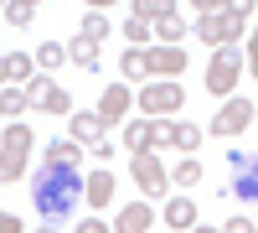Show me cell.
Returning a JSON list of instances; mask_svg holds the SVG:
<instances>
[{
    "mask_svg": "<svg viewBox=\"0 0 258 233\" xmlns=\"http://www.w3.org/2000/svg\"><path fill=\"white\" fill-rule=\"evenodd\" d=\"M31 202H36V213L47 218V228H52V223H62L83 202V176L68 171V166H41L36 187H31Z\"/></svg>",
    "mask_w": 258,
    "mask_h": 233,
    "instance_id": "6da1fadb",
    "label": "cell"
},
{
    "mask_svg": "<svg viewBox=\"0 0 258 233\" xmlns=\"http://www.w3.org/2000/svg\"><path fill=\"white\" fill-rule=\"evenodd\" d=\"M238 78H243V57H238V47L212 52V62H207V94H212V99H232Z\"/></svg>",
    "mask_w": 258,
    "mask_h": 233,
    "instance_id": "7a4b0ae2",
    "label": "cell"
},
{
    "mask_svg": "<svg viewBox=\"0 0 258 233\" xmlns=\"http://www.w3.org/2000/svg\"><path fill=\"white\" fill-rule=\"evenodd\" d=\"M129 176H135V187L145 192V202H155L170 192V176H165V166L155 151H145V156H129Z\"/></svg>",
    "mask_w": 258,
    "mask_h": 233,
    "instance_id": "3957f363",
    "label": "cell"
},
{
    "mask_svg": "<svg viewBox=\"0 0 258 233\" xmlns=\"http://www.w3.org/2000/svg\"><path fill=\"white\" fill-rule=\"evenodd\" d=\"M181 104H186L181 83H155V78H150L145 88H140V109H145L150 119H170V114L181 109Z\"/></svg>",
    "mask_w": 258,
    "mask_h": 233,
    "instance_id": "277c9868",
    "label": "cell"
},
{
    "mask_svg": "<svg viewBox=\"0 0 258 233\" xmlns=\"http://www.w3.org/2000/svg\"><path fill=\"white\" fill-rule=\"evenodd\" d=\"M197 36L207 41L212 52H222V47H232V41L243 36V21L232 16V11H222V16H207V21H197Z\"/></svg>",
    "mask_w": 258,
    "mask_h": 233,
    "instance_id": "5b68a950",
    "label": "cell"
},
{
    "mask_svg": "<svg viewBox=\"0 0 258 233\" xmlns=\"http://www.w3.org/2000/svg\"><path fill=\"white\" fill-rule=\"evenodd\" d=\"M253 109L258 104H248V99H227L217 114H212V135H222V140H232V135H243L248 124H253Z\"/></svg>",
    "mask_w": 258,
    "mask_h": 233,
    "instance_id": "8992f818",
    "label": "cell"
},
{
    "mask_svg": "<svg viewBox=\"0 0 258 233\" xmlns=\"http://www.w3.org/2000/svg\"><path fill=\"white\" fill-rule=\"evenodd\" d=\"M145 68H150V78H155V83H181L186 52H181V47H150V52H145Z\"/></svg>",
    "mask_w": 258,
    "mask_h": 233,
    "instance_id": "52a82bcc",
    "label": "cell"
},
{
    "mask_svg": "<svg viewBox=\"0 0 258 233\" xmlns=\"http://www.w3.org/2000/svg\"><path fill=\"white\" fill-rule=\"evenodd\" d=\"M227 166H232V192H238L243 202H258V156L232 151V156H227Z\"/></svg>",
    "mask_w": 258,
    "mask_h": 233,
    "instance_id": "ba28073f",
    "label": "cell"
},
{
    "mask_svg": "<svg viewBox=\"0 0 258 233\" xmlns=\"http://www.w3.org/2000/svg\"><path fill=\"white\" fill-rule=\"evenodd\" d=\"M129 104H135L129 83H109V88H103V99H98V119H103V124H119V119L129 114Z\"/></svg>",
    "mask_w": 258,
    "mask_h": 233,
    "instance_id": "9c48e42d",
    "label": "cell"
},
{
    "mask_svg": "<svg viewBox=\"0 0 258 233\" xmlns=\"http://www.w3.org/2000/svg\"><path fill=\"white\" fill-rule=\"evenodd\" d=\"M150 223H155V207L140 197V202H124V207H119L114 233H150Z\"/></svg>",
    "mask_w": 258,
    "mask_h": 233,
    "instance_id": "30bf717a",
    "label": "cell"
},
{
    "mask_svg": "<svg viewBox=\"0 0 258 233\" xmlns=\"http://www.w3.org/2000/svg\"><path fill=\"white\" fill-rule=\"evenodd\" d=\"M103 130L109 124L98 119V109H73V140L78 145H103Z\"/></svg>",
    "mask_w": 258,
    "mask_h": 233,
    "instance_id": "8fae6325",
    "label": "cell"
},
{
    "mask_svg": "<svg viewBox=\"0 0 258 233\" xmlns=\"http://www.w3.org/2000/svg\"><path fill=\"white\" fill-rule=\"evenodd\" d=\"M83 202H88V207H93V218H98V207H109V202H114V176H109V171L83 176Z\"/></svg>",
    "mask_w": 258,
    "mask_h": 233,
    "instance_id": "7c38bea8",
    "label": "cell"
},
{
    "mask_svg": "<svg viewBox=\"0 0 258 233\" xmlns=\"http://www.w3.org/2000/svg\"><path fill=\"white\" fill-rule=\"evenodd\" d=\"M78 161H83V145L78 140H52L47 156H41V166H68V171H78Z\"/></svg>",
    "mask_w": 258,
    "mask_h": 233,
    "instance_id": "4fadbf2b",
    "label": "cell"
},
{
    "mask_svg": "<svg viewBox=\"0 0 258 233\" xmlns=\"http://www.w3.org/2000/svg\"><path fill=\"white\" fill-rule=\"evenodd\" d=\"M160 218H165V228H197V202L191 197H170Z\"/></svg>",
    "mask_w": 258,
    "mask_h": 233,
    "instance_id": "5bb4252c",
    "label": "cell"
},
{
    "mask_svg": "<svg viewBox=\"0 0 258 233\" xmlns=\"http://www.w3.org/2000/svg\"><path fill=\"white\" fill-rule=\"evenodd\" d=\"M68 62H78V68H88V73H98V41H88V36H73L68 41Z\"/></svg>",
    "mask_w": 258,
    "mask_h": 233,
    "instance_id": "9a60e30c",
    "label": "cell"
},
{
    "mask_svg": "<svg viewBox=\"0 0 258 233\" xmlns=\"http://www.w3.org/2000/svg\"><path fill=\"white\" fill-rule=\"evenodd\" d=\"M26 88H0V114H6V124H21V114H26Z\"/></svg>",
    "mask_w": 258,
    "mask_h": 233,
    "instance_id": "2e32d148",
    "label": "cell"
},
{
    "mask_svg": "<svg viewBox=\"0 0 258 233\" xmlns=\"http://www.w3.org/2000/svg\"><path fill=\"white\" fill-rule=\"evenodd\" d=\"M31 130L26 124H6V135H0V151H16V156H31Z\"/></svg>",
    "mask_w": 258,
    "mask_h": 233,
    "instance_id": "e0dca14e",
    "label": "cell"
},
{
    "mask_svg": "<svg viewBox=\"0 0 258 233\" xmlns=\"http://www.w3.org/2000/svg\"><path fill=\"white\" fill-rule=\"evenodd\" d=\"M170 11H176V6H165V0H135V6H129V16H135V21H145V26H150V21L160 26Z\"/></svg>",
    "mask_w": 258,
    "mask_h": 233,
    "instance_id": "ac0fdd59",
    "label": "cell"
},
{
    "mask_svg": "<svg viewBox=\"0 0 258 233\" xmlns=\"http://www.w3.org/2000/svg\"><path fill=\"white\" fill-rule=\"evenodd\" d=\"M119 68H124V83H140V88L150 83V68H145V52H135V47H129V52L119 57Z\"/></svg>",
    "mask_w": 258,
    "mask_h": 233,
    "instance_id": "d6986e66",
    "label": "cell"
},
{
    "mask_svg": "<svg viewBox=\"0 0 258 233\" xmlns=\"http://www.w3.org/2000/svg\"><path fill=\"white\" fill-rule=\"evenodd\" d=\"M155 36H160V47H181V36H186V21H181V11H170L160 26H155Z\"/></svg>",
    "mask_w": 258,
    "mask_h": 233,
    "instance_id": "ffe728a7",
    "label": "cell"
},
{
    "mask_svg": "<svg viewBox=\"0 0 258 233\" xmlns=\"http://www.w3.org/2000/svg\"><path fill=\"white\" fill-rule=\"evenodd\" d=\"M124 145H129V156H145L150 151V124L145 119H129L124 124Z\"/></svg>",
    "mask_w": 258,
    "mask_h": 233,
    "instance_id": "44dd1931",
    "label": "cell"
},
{
    "mask_svg": "<svg viewBox=\"0 0 258 233\" xmlns=\"http://www.w3.org/2000/svg\"><path fill=\"white\" fill-rule=\"evenodd\" d=\"M109 26H114V21L109 16H103V11H83V36H88V41H103V36H109Z\"/></svg>",
    "mask_w": 258,
    "mask_h": 233,
    "instance_id": "7402d4cb",
    "label": "cell"
},
{
    "mask_svg": "<svg viewBox=\"0 0 258 233\" xmlns=\"http://www.w3.org/2000/svg\"><path fill=\"white\" fill-rule=\"evenodd\" d=\"M62 62H68V47H62V41H41V47H36V68H62Z\"/></svg>",
    "mask_w": 258,
    "mask_h": 233,
    "instance_id": "603a6c76",
    "label": "cell"
},
{
    "mask_svg": "<svg viewBox=\"0 0 258 233\" xmlns=\"http://www.w3.org/2000/svg\"><path fill=\"white\" fill-rule=\"evenodd\" d=\"M21 176H26V156L0 151V187H6V181H21Z\"/></svg>",
    "mask_w": 258,
    "mask_h": 233,
    "instance_id": "cb8c5ba5",
    "label": "cell"
},
{
    "mask_svg": "<svg viewBox=\"0 0 258 233\" xmlns=\"http://www.w3.org/2000/svg\"><path fill=\"white\" fill-rule=\"evenodd\" d=\"M52 88H57V83H52L47 73H36V78L26 83V104H31V109H41V104H47V99H52Z\"/></svg>",
    "mask_w": 258,
    "mask_h": 233,
    "instance_id": "d4e9b609",
    "label": "cell"
},
{
    "mask_svg": "<svg viewBox=\"0 0 258 233\" xmlns=\"http://www.w3.org/2000/svg\"><path fill=\"white\" fill-rule=\"evenodd\" d=\"M197 145H202V130H197V124H186V119H176V151L191 156Z\"/></svg>",
    "mask_w": 258,
    "mask_h": 233,
    "instance_id": "484cf974",
    "label": "cell"
},
{
    "mask_svg": "<svg viewBox=\"0 0 258 233\" xmlns=\"http://www.w3.org/2000/svg\"><path fill=\"white\" fill-rule=\"evenodd\" d=\"M155 145H176V119H150V151Z\"/></svg>",
    "mask_w": 258,
    "mask_h": 233,
    "instance_id": "4316f807",
    "label": "cell"
},
{
    "mask_svg": "<svg viewBox=\"0 0 258 233\" xmlns=\"http://www.w3.org/2000/svg\"><path fill=\"white\" fill-rule=\"evenodd\" d=\"M0 16H6L11 26H31V16H36V6H31V0H11V6L0 11Z\"/></svg>",
    "mask_w": 258,
    "mask_h": 233,
    "instance_id": "83f0119b",
    "label": "cell"
},
{
    "mask_svg": "<svg viewBox=\"0 0 258 233\" xmlns=\"http://www.w3.org/2000/svg\"><path fill=\"white\" fill-rule=\"evenodd\" d=\"M119 26H124V36H129V47H135V52L145 47V41H150V36H155V31H150V26H145V21H135V16H129V21H119Z\"/></svg>",
    "mask_w": 258,
    "mask_h": 233,
    "instance_id": "f1b7e54d",
    "label": "cell"
},
{
    "mask_svg": "<svg viewBox=\"0 0 258 233\" xmlns=\"http://www.w3.org/2000/svg\"><path fill=\"white\" fill-rule=\"evenodd\" d=\"M41 114H73V94L68 88H52V99L41 104Z\"/></svg>",
    "mask_w": 258,
    "mask_h": 233,
    "instance_id": "f546056e",
    "label": "cell"
},
{
    "mask_svg": "<svg viewBox=\"0 0 258 233\" xmlns=\"http://www.w3.org/2000/svg\"><path fill=\"white\" fill-rule=\"evenodd\" d=\"M197 181H202V166H197V161L186 156V161L176 166V187H197Z\"/></svg>",
    "mask_w": 258,
    "mask_h": 233,
    "instance_id": "4dcf8cb0",
    "label": "cell"
},
{
    "mask_svg": "<svg viewBox=\"0 0 258 233\" xmlns=\"http://www.w3.org/2000/svg\"><path fill=\"white\" fill-rule=\"evenodd\" d=\"M0 233H26V228H21L16 213H6V207H0Z\"/></svg>",
    "mask_w": 258,
    "mask_h": 233,
    "instance_id": "1f68e13d",
    "label": "cell"
},
{
    "mask_svg": "<svg viewBox=\"0 0 258 233\" xmlns=\"http://www.w3.org/2000/svg\"><path fill=\"white\" fill-rule=\"evenodd\" d=\"M222 233H258V228H253L248 218H227V223H222Z\"/></svg>",
    "mask_w": 258,
    "mask_h": 233,
    "instance_id": "d6a6232c",
    "label": "cell"
},
{
    "mask_svg": "<svg viewBox=\"0 0 258 233\" xmlns=\"http://www.w3.org/2000/svg\"><path fill=\"white\" fill-rule=\"evenodd\" d=\"M243 68H258V31L248 36V57H243Z\"/></svg>",
    "mask_w": 258,
    "mask_h": 233,
    "instance_id": "836d02e7",
    "label": "cell"
},
{
    "mask_svg": "<svg viewBox=\"0 0 258 233\" xmlns=\"http://www.w3.org/2000/svg\"><path fill=\"white\" fill-rule=\"evenodd\" d=\"M78 233H114V228H109V223H98V218H88V223H83Z\"/></svg>",
    "mask_w": 258,
    "mask_h": 233,
    "instance_id": "e575fe53",
    "label": "cell"
},
{
    "mask_svg": "<svg viewBox=\"0 0 258 233\" xmlns=\"http://www.w3.org/2000/svg\"><path fill=\"white\" fill-rule=\"evenodd\" d=\"M0 88H11V52L0 57Z\"/></svg>",
    "mask_w": 258,
    "mask_h": 233,
    "instance_id": "d590c367",
    "label": "cell"
},
{
    "mask_svg": "<svg viewBox=\"0 0 258 233\" xmlns=\"http://www.w3.org/2000/svg\"><path fill=\"white\" fill-rule=\"evenodd\" d=\"M191 233H222V228H191Z\"/></svg>",
    "mask_w": 258,
    "mask_h": 233,
    "instance_id": "8d00e7d4",
    "label": "cell"
},
{
    "mask_svg": "<svg viewBox=\"0 0 258 233\" xmlns=\"http://www.w3.org/2000/svg\"><path fill=\"white\" fill-rule=\"evenodd\" d=\"M36 233H52V228H36Z\"/></svg>",
    "mask_w": 258,
    "mask_h": 233,
    "instance_id": "74e56055",
    "label": "cell"
},
{
    "mask_svg": "<svg viewBox=\"0 0 258 233\" xmlns=\"http://www.w3.org/2000/svg\"><path fill=\"white\" fill-rule=\"evenodd\" d=\"M248 73H253V78H258V68H248Z\"/></svg>",
    "mask_w": 258,
    "mask_h": 233,
    "instance_id": "f35d334b",
    "label": "cell"
},
{
    "mask_svg": "<svg viewBox=\"0 0 258 233\" xmlns=\"http://www.w3.org/2000/svg\"><path fill=\"white\" fill-rule=\"evenodd\" d=\"M253 119H258V109H253Z\"/></svg>",
    "mask_w": 258,
    "mask_h": 233,
    "instance_id": "ab89813d",
    "label": "cell"
},
{
    "mask_svg": "<svg viewBox=\"0 0 258 233\" xmlns=\"http://www.w3.org/2000/svg\"><path fill=\"white\" fill-rule=\"evenodd\" d=\"M0 11H6V6H0Z\"/></svg>",
    "mask_w": 258,
    "mask_h": 233,
    "instance_id": "60d3db41",
    "label": "cell"
},
{
    "mask_svg": "<svg viewBox=\"0 0 258 233\" xmlns=\"http://www.w3.org/2000/svg\"><path fill=\"white\" fill-rule=\"evenodd\" d=\"M0 119H6V114H0Z\"/></svg>",
    "mask_w": 258,
    "mask_h": 233,
    "instance_id": "b9f144b4",
    "label": "cell"
}]
</instances>
